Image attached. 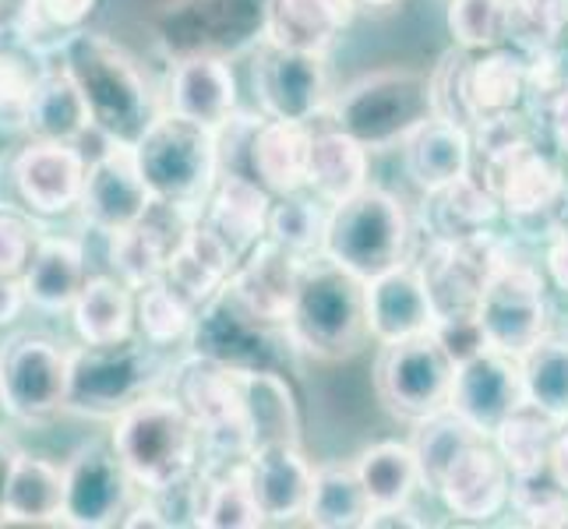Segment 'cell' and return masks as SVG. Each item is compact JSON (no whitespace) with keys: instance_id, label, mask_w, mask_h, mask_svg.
Segmentation results:
<instances>
[{"instance_id":"cell-58","label":"cell","mask_w":568,"mask_h":529,"mask_svg":"<svg viewBox=\"0 0 568 529\" xmlns=\"http://www.w3.org/2000/svg\"><path fill=\"white\" fill-rule=\"evenodd\" d=\"M547 469H551V477L568 491V424L558 427L555 445H551V459H547Z\"/></svg>"},{"instance_id":"cell-23","label":"cell","mask_w":568,"mask_h":529,"mask_svg":"<svg viewBox=\"0 0 568 529\" xmlns=\"http://www.w3.org/2000/svg\"><path fill=\"white\" fill-rule=\"evenodd\" d=\"M254 501L265 522H297L307 519L315 466L301 452V445H265L244 459Z\"/></svg>"},{"instance_id":"cell-16","label":"cell","mask_w":568,"mask_h":529,"mask_svg":"<svg viewBox=\"0 0 568 529\" xmlns=\"http://www.w3.org/2000/svg\"><path fill=\"white\" fill-rule=\"evenodd\" d=\"M254 95L272 121L315 124V116L328 110L325 57L262 43L254 61Z\"/></svg>"},{"instance_id":"cell-51","label":"cell","mask_w":568,"mask_h":529,"mask_svg":"<svg viewBox=\"0 0 568 529\" xmlns=\"http://www.w3.org/2000/svg\"><path fill=\"white\" fill-rule=\"evenodd\" d=\"M568 32V0H513L508 47L526 57L558 50Z\"/></svg>"},{"instance_id":"cell-12","label":"cell","mask_w":568,"mask_h":529,"mask_svg":"<svg viewBox=\"0 0 568 529\" xmlns=\"http://www.w3.org/2000/svg\"><path fill=\"white\" fill-rule=\"evenodd\" d=\"M484 184L498 194L501 215L526 237L547 241L568 220V181L540 145L480 170Z\"/></svg>"},{"instance_id":"cell-49","label":"cell","mask_w":568,"mask_h":529,"mask_svg":"<svg viewBox=\"0 0 568 529\" xmlns=\"http://www.w3.org/2000/svg\"><path fill=\"white\" fill-rule=\"evenodd\" d=\"M92 11L95 0H22L14 32L22 47L36 53H43V47L61 50L64 39L82 29Z\"/></svg>"},{"instance_id":"cell-8","label":"cell","mask_w":568,"mask_h":529,"mask_svg":"<svg viewBox=\"0 0 568 529\" xmlns=\"http://www.w3.org/2000/svg\"><path fill=\"white\" fill-rule=\"evenodd\" d=\"M170 396L199 424L205 456L212 459V466L251 456V427H247L241 370L191 349V357H184L173 367Z\"/></svg>"},{"instance_id":"cell-13","label":"cell","mask_w":568,"mask_h":529,"mask_svg":"<svg viewBox=\"0 0 568 529\" xmlns=\"http://www.w3.org/2000/svg\"><path fill=\"white\" fill-rule=\"evenodd\" d=\"M71 349L43 336H18L0 349V406L14 420H47L68 406Z\"/></svg>"},{"instance_id":"cell-60","label":"cell","mask_w":568,"mask_h":529,"mask_svg":"<svg viewBox=\"0 0 568 529\" xmlns=\"http://www.w3.org/2000/svg\"><path fill=\"white\" fill-rule=\"evenodd\" d=\"M18 11H22V0H0V39H4V32H14Z\"/></svg>"},{"instance_id":"cell-62","label":"cell","mask_w":568,"mask_h":529,"mask_svg":"<svg viewBox=\"0 0 568 529\" xmlns=\"http://www.w3.org/2000/svg\"><path fill=\"white\" fill-rule=\"evenodd\" d=\"M565 35H568V32H565Z\"/></svg>"},{"instance_id":"cell-6","label":"cell","mask_w":568,"mask_h":529,"mask_svg":"<svg viewBox=\"0 0 568 529\" xmlns=\"http://www.w3.org/2000/svg\"><path fill=\"white\" fill-rule=\"evenodd\" d=\"M406 247L409 220L403 202L392 191L367 184L364 191L328 208L322 254L339 268L354 272L357 279L371 283L403 265Z\"/></svg>"},{"instance_id":"cell-17","label":"cell","mask_w":568,"mask_h":529,"mask_svg":"<svg viewBox=\"0 0 568 529\" xmlns=\"http://www.w3.org/2000/svg\"><path fill=\"white\" fill-rule=\"evenodd\" d=\"M78 208H82V220L92 230L106 233V237L142 223L155 208V199L139 170V160H134V145L106 142V149L89 163Z\"/></svg>"},{"instance_id":"cell-21","label":"cell","mask_w":568,"mask_h":529,"mask_svg":"<svg viewBox=\"0 0 568 529\" xmlns=\"http://www.w3.org/2000/svg\"><path fill=\"white\" fill-rule=\"evenodd\" d=\"M304 265H307L304 258H297V254L286 251L272 237H265L237 262L226 286L251 315H258L272 325H286L293 301H297V289H301Z\"/></svg>"},{"instance_id":"cell-5","label":"cell","mask_w":568,"mask_h":529,"mask_svg":"<svg viewBox=\"0 0 568 529\" xmlns=\"http://www.w3.org/2000/svg\"><path fill=\"white\" fill-rule=\"evenodd\" d=\"M435 116L430 82L420 71L385 68L349 82L328 103V124L357 139L367 152L403 149L409 134Z\"/></svg>"},{"instance_id":"cell-35","label":"cell","mask_w":568,"mask_h":529,"mask_svg":"<svg viewBox=\"0 0 568 529\" xmlns=\"http://www.w3.org/2000/svg\"><path fill=\"white\" fill-rule=\"evenodd\" d=\"M371 166V152L349 139L339 128H315V142H311V166H307V191L322 199L328 208L346 202L349 194L364 191Z\"/></svg>"},{"instance_id":"cell-43","label":"cell","mask_w":568,"mask_h":529,"mask_svg":"<svg viewBox=\"0 0 568 529\" xmlns=\"http://www.w3.org/2000/svg\"><path fill=\"white\" fill-rule=\"evenodd\" d=\"M414 445L417 452V466H420V484L424 491L438 495V487L445 480V474L453 469V462L466 452L469 445H477L484 435H477L474 427H469L456 409H442V414L427 417L420 424H414Z\"/></svg>"},{"instance_id":"cell-4","label":"cell","mask_w":568,"mask_h":529,"mask_svg":"<svg viewBox=\"0 0 568 529\" xmlns=\"http://www.w3.org/2000/svg\"><path fill=\"white\" fill-rule=\"evenodd\" d=\"M134 160L160 208L202 215V205L220 181V131L160 113L134 142Z\"/></svg>"},{"instance_id":"cell-44","label":"cell","mask_w":568,"mask_h":529,"mask_svg":"<svg viewBox=\"0 0 568 529\" xmlns=\"http://www.w3.org/2000/svg\"><path fill=\"white\" fill-rule=\"evenodd\" d=\"M519 360L526 403H534L558 424H568V332H547Z\"/></svg>"},{"instance_id":"cell-28","label":"cell","mask_w":568,"mask_h":529,"mask_svg":"<svg viewBox=\"0 0 568 529\" xmlns=\"http://www.w3.org/2000/svg\"><path fill=\"white\" fill-rule=\"evenodd\" d=\"M311 142H315V124H293L265 116L254 124L247 139V170L268 194H293L307 187L311 166Z\"/></svg>"},{"instance_id":"cell-50","label":"cell","mask_w":568,"mask_h":529,"mask_svg":"<svg viewBox=\"0 0 568 529\" xmlns=\"http://www.w3.org/2000/svg\"><path fill=\"white\" fill-rule=\"evenodd\" d=\"M445 26L456 47L480 53L508 47V26H513V0H448Z\"/></svg>"},{"instance_id":"cell-29","label":"cell","mask_w":568,"mask_h":529,"mask_svg":"<svg viewBox=\"0 0 568 529\" xmlns=\"http://www.w3.org/2000/svg\"><path fill=\"white\" fill-rule=\"evenodd\" d=\"M354 14V0H268L265 43L328 57Z\"/></svg>"},{"instance_id":"cell-38","label":"cell","mask_w":568,"mask_h":529,"mask_svg":"<svg viewBox=\"0 0 568 529\" xmlns=\"http://www.w3.org/2000/svg\"><path fill=\"white\" fill-rule=\"evenodd\" d=\"M61 516H64V469L53 466L50 459L18 452L0 519L22 526H43V522H61Z\"/></svg>"},{"instance_id":"cell-31","label":"cell","mask_w":568,"mask_h":529,"mask_svg":"<svg viewBox=\"0 0 568 529\" xmlns=\"http://www.w3.org/2000/svg\"><path fill=\"white\" fill-rule=\"evenodd\" d=\"M530 61L516 47H495L469 53L466 64V103L474 110V124L484 116H501L523 110L530 100Z\"/></svg>"},{"instance_id":"cell-61","label":"cell","mask_w":568,"mask_h":529,"mask_svg":"<svg viewBox=\"0 0 568 529\" xmlns=\"http://www.w3.org/2000/svg\"><path fill=\"white\" fill-rule=\"evenodd\" d=\"M357 8H371V11H385L392 4H399V0H354Z\"/></svg>"},{"instance_id":"cell-39","label":"cell","mask_w":568,"mask_h":529,"mask_svg":"<svg viewBox=\"0 0 568 529\" xmlns=\"http://www.w3.org/2000/svg\"><path fill=\"white\" fill-rule=\"evenodd\" d=\"M354 466H357L361 484H364V491L371 498V512L414 505V495L424 491L417 452H414V445H409V441L371 445L357 456Z\"/></svg>"},{"instance_id":"cell-2","label":"cell","mask_w":568,"mask_h":529,"mask_svg":"<svg viewBox=\"0 0 568 529\" xmlns=\"http://www.w3.org/2000/svg\"><path fill=\"white\" fill-rule=\"evenodd\" d=\"M61 64L74 78V85L82 89L85 106L92 113V128L106 142L134 145L160 116L139 64L113 39L78 29L64 39Z\"/></svg>"},{"instance_id":"cell-20","label":"cell","mask_w":568,"mask_h":529,"mask_svg":"<svg viewBox=\"0 0 568 529\" xmlns=\"http://www.w3.org/2000/svg\"><path fill=\"white\" fill-rule=\"evenodd\" d=\"M89 163L74 142L32 139L11 163L18 199L39 215H64L82 202Z\"/></svg>"},{"instance_id":"cell-59","label":"cell","mask_w":568,"mask_h":529,"mask_svg":"<svg viewBox=\"0 0 568 529\" xmlns=\"http://www.w3.org/2000/svg\"><path fill=\"white\" fill-rule=\"evenodd\" d=\"M14 462H18V452L0 441V508H4V495H8V484H11V474H14Z\"/></svg>"},{"instance_id":"cell-40","label":"cell","mask_w":568,"mask_h":529,"mask_svg":"<svg viewBox=\"0 0 568 529\" xmlns=\"http://www.w3.org/2000/svg\"><path fill=\"white\" fill-rule=\"evenodd\" d=\"M92 128V113L85 106L82 89L74 85L64 64H47L43 82H39L29 131L36 139H53V142H78ZM95 131V128H92Z\"/></svg>"},{"instance_id":"cell-45","label":"cell","mask_w":568,"mask_h":529,"mask_svg":"<svg viewBox=\"0 0 568 529\" xmlns=\"http://www.w3.org/2000/svg\"><path fill=\"white\" fill-rule=\"evenodd\" d=\"M558 427L561 424L555 417H547L544 409H537L534 403H523L516 414L495 430L491 441L501 452V459L508 462V469H513V477H523L547 466Z\"/></svg>"},{"instance_id":"cell-26","label":"cell","mask_w":568,"mask_h":529,"mask_svg":"<svg viewBox=\"0 0 568 529\" xmlns=\"http://www.w3.org/2000/svg\"><path fill=\"white\" fill-rule=\"evenodd\" d=\"M268 215L272 194L251 173L226 170L220 173V181H215L212 194L205 199L199 220L220 233L241 262L254 244L268 237Z\"/></svg>"},{"instance_id":"cell-56","label":"cell","mask_w":568,"mask_h":529,"mask_svg":"<svg viewBox=\"0 0 568 529\" xmlns=\"http://www.w3.org/2000/svg\"><path fill=\"white\" fill-rule=\"evenodd\" d=\"M547 128H551L555 145L568 155V78L558 85L551 100H547Z\"/></svg>"},{"instance_id":"cell-15","label":"cell","mask_w":568,"mask_h":529,"mask_svg":"<svg viewBox=\"0 0 568 529\" xmlns=\"http://www.w3.org/2000/svg\"><path fill=\"white\" fill-rule=\"evenodd\" d=\"M480 325L491 349L523 357L547 332H551V311H547V286L530 262H508L491 279L480 304Z\"/></svg>"},{"instance_id":"cell-27","label":"cell","mask_w":568,"mask_h":529,"mask_svg":"<svg viewBox=\"0 0 568 529\" xmlns=\"http://www.w3.org/2000/svg\"><path fill=\"white\" fill-rule=\"evenodd\" d=\"M233 268H237V254L226 247V241L212 226L194 220L181 230L178 244H173L163 279L178 289L194 311H202L215 293H223Z\"/></svg>"},{"instance_id":"cell-1","label":"cell","mask_w":568,"mask_h":529,"mask_svg":"<svg viewBox=\"0 0 568 529\" xmlns=\"http://www.w3.org/2000/svg\"><path fill=\"white\" fill-rule=\"evenodd\" d=\"M110 448L124 462L142 495H166L199 474L205 456L202 430L173 396L145 391L121 417H113Z\"/></svg>"},{"instance_id":"cell-54","label":"cell","mask_w":568,"mask_h":529,"mask_svg":"<svg viewBox=\"0 0 568 529\" xmlns=\"http://www.w3.org/2000/svg\"><path fill=\"white\" fill-rule=\"evenodd\" d=\"M32 230L22 215L0 212V276H22L32 262Z\"/></svg>"},{"instance_id":"cell-47","label":"cell","mask_w":568,"mask_h":529,"mask_svg":"<svg viewBox=\"0 0 568 529\" xmlns=\"http://www.w3.org/2000/svg\"><path fill=\"white\" fill-rule=\"evenodd\" d=\"M194 318H199V311H194L166 279L134 289V325H139V336L155 349L191 339Z\"/></svg>"},{"instance_id":"cell-37","label":"cell","mask_w":568,"mask_h":529,"mask_svg":"<svg viewBox=\"0 0 568 529\" xmlns=\"http://www.w3.org/2000/svg\"><path fill=\"white\" fill-rule=\"evenodd\" d=\"M251 452L265 445H301V414L283 370H241Z\"/></svg>"},{"instance_id":"cell-22","label":"cell","mask_w":568,"mask_h":529,"mask_svg":"<svg viewBox=\"0 0 568 529\" xmlns=\"http://www.w3.org/2000/svg\"><path fill=\"white\" fill-rule=\"evenodd\" d=\"M438 498L456 519L487 522L495 519L513 498V469L501 459L491 438H480L453 462L445 474Z\"/></svg>"},{"instance_id":"cell-14","label":"cell","mask_w":568,"mask_h":529,"mask_svg":"<svg viewBox=\"0 0 568 529\" xmlns=\"http://www.w3.org/2000/svg\"><path fill=\"white\" fill-rule=\"evenodd\" d=\"M508 262V247L484 233L474 241H430L420 276L427 283L430 304H435V318H459V315H480L484 293L491 279Z\"/></svg>"},{"instance_id":"cell-55","label":"cell","mask_w":568,"mask_h":529,"mask_svg":"<svg viewBox=\"0 0 568 529\" xmlns=\"http://www.w3.org/2000/svg\"><path fill=\"white\" fill-rule=\"evenodd\" d=\"M544 268L555 289H561L568 297V220L544 241Z\"/></svg>"},{"instance_id":"cell-42","label":"cell","mask_w":568,"mask_h":529,"mask_svg":"<svg viewBox=\"0 0 568 529\" xmlns=\"http://www.w3.org/2000/svg\"><path fill=\"white\" fill-rule=\"evenodd\" d=\"M155 212V208H152ZM152 212L142 223H134L121 233H113L110 244V262H113V276H121L131 289H142L149 283H160L166 276L170 265V251L178 244L181 233H166V226L152 223Z\"/></svg>"},{"instance_id":"cell-41","label":"cell","mask_w":568,"mask_h":529,"mask_svg":"<svg viewBox=\"0 0 568 529\" xmlns=\"http://www.w3.org/2000/svg\"><path fill=\"white\" fill-rule=\"evenodd\" d=\"M371 498L361 484L354 462H325L315 469V487H311L307 522L322 529H354L367 526Z\"/></svg>"},{"instance_id":"cell-46","label":"cell","mask_w":568,"mask_h":529,"mask_svg":"<svg viewBox=\"0 0 568 529\" xmlns=\"http://www.w3.org/2000/svg\"><path fill=\"white\" fill-rule=\"evenodd\" d=\"M325 223H328V205L304 187L293 194H280V199L272 202L268 237L283 244L286 251H293L297 258L311 262L322 254Z\"/></svg>"},{"instance_id":"cell-57","label":"cell","mask_w":568,"mask_h":529,"mask_svg":"<svg viewBox=\"0 0 568 529\" xmlns=\"http://www.w3.org/2000/svg\"><path fill=\"white\" fill-rule=\"evenodd\" d=\"M29 293L22 276H0V325H11L26 311Z\"/></svg>"},{"instance_id":"cell-11","label":"cell","mask_w":568,"mask_h":529,"mask_svg":"<svg viewBox=\"0 0 568 529\" xmlns=\"http://www.w3.org/2000/svg\"><path fill=\"white\" fill-rule=\"evenodd\" d=\"M194 353L220 360L233 370H286L297 346L290 343L286 325H272L233 297L230 286L199 311L191 328Z\"/></svg>"},{"instance_id":"cell-34","label":"cell","mask_w":568,"mask_h":529,"mask_svg":"<svg viewBox=\"0 0 568 529\" xmlns=\"http://www.w3.org/2000/svg\"><path fill=\"white\" fill-rule=\"evenodd\" d=\"M71 325L85 346L134 339V289L121 276H89L71 304Z\"/></svg>"},{"instance_id":"cell-48","label":"cell","mask_w":568,"mask_h":529,"mask_svg":"<svg viewBox=\"0 0 568 529\" xmlns=\"http://www.w3.org/2000/svg\"><path fill=\"white\" fill-rule=\"evenodd\" d=\"M47 64L29 47H0V131H29V116Z\"/></svg>"},{"instance_id":"cell-53","label":"cell","mask_w":568,"mask_h":529,"mask_svg":"<svg viewBox=\"0 0 568 529\" xmlns=\"http://www.w3.org/2000/svg\"><path fill=\"white\" fill-rule=\"evenodd\" d=\"M438 336V343L448 349V357L456 364H466L480 357L487 346V336H484V325H480V315H459V318H438L435 328H430Z\"/></svg>"},{"instance_id":"cell-25","label":"cell","mask_w":568,"mask_h":529,"mask_svg":"<svg viewBox=\"0 0 568 529\" xmlns=\"http://www.w3.org/2000/svg\"><path fill=\"white\" fill-rule=\"evenodd\" d=\"M166 100L178 116L223 131L237 113V78L223 57H184L173 61Z\"/></svg>"},{"instance_id":"cell-32","label":"cell","mask_w":568,"mask_h":529,"mask_svg":"<svg viewBox=\"0 0 568 529\" xmlns=\"http://www.w3.org/2000/svg\"><path fill=\"white\" fill-rule=\"evenodd\" d=\"M403 155L414 184L424 194H430L463 181L466 173H474V134L459 124L442 121V116H430L424 128L409 134Z\"/></svg>"},{"instance_id":"cell-52","label":"cell","mask_w":568,"mask_h":529,"mask_svg":"<svg viewBox=\"0 0 568 529\" xmlns=\"http://www.w3.org/2000/svg\"><path fill=\"white\" fill-rule=\"evenodd\" d=\"M466 64H469V50H463V47L448 50V53H442L435 71L427 74V82H430L435 116L474 131V110L466 103Z\"/></svg>"},{"instance_id":"cell-3","label":"cell","mask_w":568,"mask_h":529,"mask_svg":"<svg viewBox=\"0 0 568 529\" xmlns=\"http://www.w3.org/2000/svg\"><path fill=\"white\" fill-rule=\"evenodd\" d=\"M290 343L315 360H346L371 339L367 283L328 262L325 254L304 265L297 301L290 311Z\"/></svg>"},{"instance_id":"cell-19","label":"cell","mask_w":568,"mask_h":529,"mask_svg":"<svg viewBox=\"0 0 568 529\" xmlns=\"http://www.w3.org/2000/svg\"><path fill=\"white\" fill-rule=\"evenodd\" d=\"M523 403H526L523 360L501 349H484L480 357L459 364L453 406L448 409H456L477 435L491 438Z\"/></svg>"},{"instance_id":"cell-33","label":"cell","mask_w":568,"mask_h":529,"mask_svg":"<svg viewBox=\"0 0 568 529\" xmlns=\"http://www.w3.org/2000/svg\"><path fill=\"white\" fill-rule=\"evenodd\" d=\"M85 279H89L85 251L71 237H43L32 251L29 268L22 272L29 304L47 311V315L71 311V304H74L78 293H82Z\"/></svg>"},{"instance_id":"cell-9","label":"cell","mask_w":568,"mask_h":529,"mask_svg":"<svg viewBox=\"0 0 568 529\" xmlns=\"http://www.w3.org/2000/svg\"><path fill=\"white\" fill-rule=\"evenodd\" d=\"M459 364L448 357L435 332L385 343L375 364V388L388 414L420 424L453 406Z\"/></svg>"},{"instance_id":"cell-30","label":"cell","mask_w":568,"mask_h":529,"mask_svg":"<svg viewBox=\"0 0 568 529\" xmlns=\"http://www.w3.org/2000/svg\"><path fill=\"white\" fill-rule=\"evenodd\" d=\"M501 220L498 194L484 184V176L474 170L463 181L448 184L442 191H430L424 202V226L430 241H474L484 233H495V223Z\"/></svg>"},{"instance_id":"cell-36","label":"cell","mask_w":568,"mask_h":529,"mask_svg":"<svg viewBox=\"0 0 568 529\" xmlns=\"http://www.w3.org/2000/svg\"><path fill=\"white\" fill-rule=\"evenodd\" d=\"M194 526L205 529H254L268 526L258 501H254L244 459L205 466L199 474V501H194Z\"/></svg>"},{"instance_id":"cell-24","label":"cell","mask_w":568,"mask_h":529,"mask_svg":"<svg viewBox=\"0 0 568 529\" xmlns=\"http://www.w3.org/2000/svg\"><path fill=\"white\" fill-rule=\"evenodd\" d=\"M435 322V304H430L420 265L403 262L367 283V328L371 339L382 346L430 332Z\"/></svg>"},{"instance_id":"cell-7","label":"cell","mask_w":568,"mask_h":529,"mask_svg":"<svg viewBox=\"0 0 568 529\" xmlns=\"http://www.w3.org/2000/svg\"><path fill=\"white\" fill-rule=\"evenodd\" d=\"M268 0H166L152 32L170 61L184 57H233L265 43Z\"/></svg>"},{"instance_id":"cell-18","label":"cell","mask_w":568,"mask_h":529,"mask_svg":"<svg viewBox=\"0 0 568 529\" xmlns=\"http://www.w3.org/2000/svg\"><path fill=\"white\" fill-rule=\"evenodd\" d=\"M134 480L110 448H85L64 466V526L103 529L121 526V516L134 501Z\"/></svg>"},{"instance_id":"cell-10","label":"cell","mask_w":568,"mask_h":529,"mask_svg":"<svg viewBox=\"0 0 568 529\" xmlns=\"http://www.w3.org/2000/svg\"><path fill=\"white\" fill-rule=\"evenodd\" d=\"M152 349L142 343H110L71 349V391L68 406L82 417H121L131 403L160 382V364Z\"/></svg>"}]
</instances>
